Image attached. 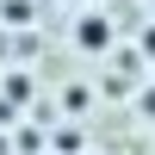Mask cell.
<instances>
[{
	"mask_svg": "<svg viewBox=\"0 0 155 155\" xmlns=\"http://www.w3.org/2000/svg\"><path fill=\"white\" fill-rule=\"evenodd\" d=\"M106 44H112V25L106 19H81L74 25V50H81V56H99Z\"/></svg>",
	"mask_w": 155,
	"mask_h": 155,
	"instance_id": "obj_1",
	"label": "cell"
},
{
	"mask_svg": "<svg viewBox=\"0 0 155 155\" xmlns=\"http://www.w3.org/2000/svg\"><path fill=\"white\" fill-rule=\"evenodd\" d=\"M56 155H81V130H62L56 137Z\"/></svg>",
	"mask_w": 155,
	"mask_h": 155,
	"instance_id": "obj_2",
	"label": "cell"
}]
</instances>
